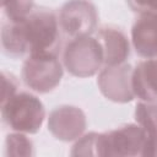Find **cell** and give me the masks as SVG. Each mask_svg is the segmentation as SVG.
Instances as JSON below:
<instances>
[{"mask_svg": "<svg viewBox=\"0 0 157 157\" xmlns=\"http://www.w3.org/2000/svg\"><path fill=\"white\" fill-rule=\"evenodd\" d=\"M135 115L145 132V155H157V105L152 103H139Z\"/></svg>", "mask_w": 157, "mask_h": 157, "instance_id": "obj_7", "label": "cell"}, {"mask_svg": "<svg viewBox=\"0 0 157 157\" xmlns=\"http://www.w3.org/2000/svg\"><path fill=\"white\" fill-rule=\"evenodd\" d=\"M59 20L48 9L33 10L20 21L4 23L1 42L4 52L18 58L25 54H55L59 45Z\"/></svg>", "mask_w": 157, "mask_h": 157, "instance_id": "obj_1", "label": "cell"}, {"mask_svg": "<svg viewBox=\"0 0 157 157\" xmlns=\"http://www.w3.org/2000/svg\"><path fill=\"white\" fill-rule=\"evenodd\" d=\"M63 70L55 54L40 53L28 55L23 65V80L27 86L38 92L53 90L60 81Z\"/></svg>", "mask_w": 157, "mask_h": 157, "instance_id": "obj_3", "label": "cell"}, {"mask_svg": "<svg viewBox=\"0 0 157 157\" xmlns=\"http://www.w3.org/2000/svg\"><path fill=\"white\" fill-rule=\"evenodd\" d=\"M17 87H18V83L16 77L4 71L2 72V101L15 94L17 92Z\"/></svg>", "mask_w": 157, "mask_h": 157, "instance_id": "obj_10", "label": "cell"}, {"mask_svg": "<svg viewBox=\"0 0 157 157\" xmlns=\"http://www.w3.org/2000/svg\"><path fill=\"white\" fill-rule=\"evenodd\" d=\"M134 96L145 102H157V58L140 61L131 75Z\"/></svg>", "mask_w": 157, "mask_h": 157, "instance_id": "obj_6", "label": "cell"}, {"mask_svg": "<svg viewBox=\"0 0 157 157\" xmlns=\"http://www.w3.org/2000/svg\"><path fill=\"white\" fill-rule=\"evenodd\" d=\"M136 53L146 59L157 58V13H140L131 31Z\"/></svg>", "mask_w": 157, "mask_h": 157, "instance_id": "obj_5", "label": "cell"}, {"mask_svg": "<svg viewBox=\"0 0 157 157\" xmlns=\"http://www.w3.org/2000/svg\"><path fill=\"white\" fill-rule=\"evenodd\" d=\"M99 37L104 39L102 49L105 64L113 66L125 60L126 55H129V47L123 33L107 27L99 31Z\"/></svg>", "mask_w": 157, "mask_h": 157, "instance_id": "obj_8", "label": "cell"}, {"mask_svg": "<svg viewBox=\"0 0 157 157\" xmlns=\"http://www.w3.org/2000/svg\"><path fill=\"white\" fill-rule=\"evenodd\" d=\"M94 9L83 1L67 2L61 11L59 20L63 31L71 36L83 37L92 31L94 25Z\"/></svg>", "mask_w": 157, "mask_h": 157, "instance_id": "obj_4", "label": "cell"}, {"mask_svg": "<svg viewBox=\"0 0 157 157\" xmlns=\"http://www.w3.org/2000/svg\"><path fill=\"white\" fill-rule=\"evenodd\" d=\"M44 115L42 102L29 92H16L1 102L2 121L18 132H37Z\"/></svg>", "mask_w": 157, "mask_h": 157, "instance_id": "obj_2", "label": "cell"}, {"mask_svg": "<svg viewBox=\"0 0 157 157\" xmlns=\"http://www.w3.org/2000/svg\"><path fill=\"white\" fill-rule=\"evenodd\" d=\"M2 10L9 21H20L33 11V0H2Z\"/></svg>", "mask_w": 157, "mask_h": 157, "instance_id": "obj_9", "label": "cell"}]
</instances>
